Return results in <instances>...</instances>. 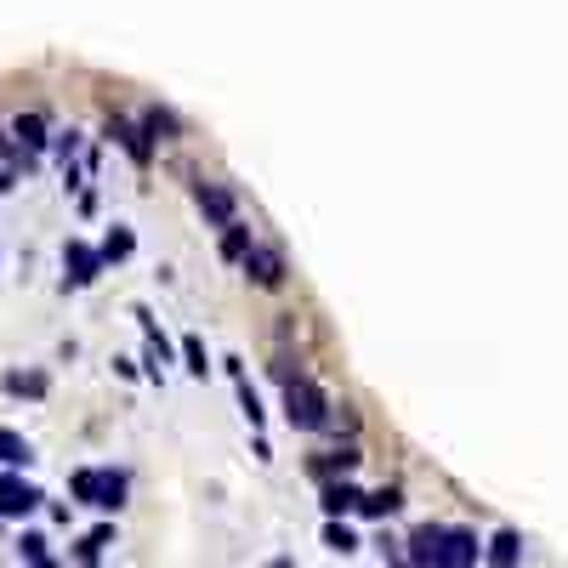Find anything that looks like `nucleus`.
I'll use <instances>...</instances> for the list:
<instances>
[{"instance_id": "f257e3e1", "label": "nucleus", "mask_w": 568, "mask_h": 568, "mask_svg": "<svg viewBox=\"0 0 568 568\" xmlns=\"http://www.w3.org/2000/svg\"><path fill=\"white\" fill-rule=\"evenodd\" d=\"M404 557H409V563H432V568H466V563H478V557H483V546H478V534H472V529L426 523V529L409 534Z\"/></svg>"}, {"instance_id": "f03ea898", "label": "nucleus", "mask_w": 568, "mask_h": 568, "mask_svg": "<svg viewBox=\"0 0 568 568\" xmlns=\"http://www.w3.org/2000/svg\"><path fill=\"white\" fill-rule=\"evenodd\" d=\"M284 421L296 432H324L330 426V392L319 381H307V375H290L284 381Z\"/></svg>"}, {"instance_id": "7ed1b4c3", "label": "nucleus", "mask_w": 568, "mask_h": 568, "mask_svg": "<svg viewBox=\"0 0 568 568\" xmlns=\"http://www.w3.org/2000/svg\"><path fill=\"white\" fill-rule=\"evenodd\" d=\"M74 500H86V506H97V512H120L125 506V472H114V466H80L69 478Z\"/></svg>"}, {"instance_id": "20e7f679", "label": "nucleus", "mask_w": 568, "mask_h": 568, "mask_svg": "<svg viewBox=\"0 0 568 568\" xmlns=\"http://www.w3.org/2000/svg\"><path fill=\"white\" fill-rule=\"evenodd\" d=\"M239 267H245V279L256 284V290H279L284 284V256L267 250V245H256V239H250V250L239 256Z\"/></svg>"}, {"instance_id": "39448f33", "label": "nucleus", "mask_w": 568, "mask_h": 568, "mask_svg": "<svg viewBox=\"0 0 568 568\" xmlns=\"http://www.w3.org/2000/svg\"><path fill=\"white\" fill-rule=\"evenodd\" d=\"M40 489L23 472H0V517H29V512H40Z\"/></svg>"}, {"instance_id": "423d86ee", "label": "nucleus", "mask_w": 568, "mask_h": 568, "mask_svg": "<svg viewBox=\"0 0 568 568\" xmlns=\"http://www.w3.org/2000/svg\"><path fill=\"white\" fill-rule=\"evenodd\" d=\"M108 137H114V142L125 148V160H131V165H142V171L154 165V137H148V131H142L137 120H125V114H114V120H108Z\"/></svg>"}, {"instance_id": "0eeeda50", "label": "nucleus", "mask_w": 568, "mask_h": 568, "mask_svg": "<svg viewBox=\"0 0 568 568\" xmlns=\"http://www.w3.org/2000/svg\"><path fill=\"white\" fill-rule=\"evenodd\" d=\"M63 290H86V284H97V273H103V256L91 245H80V239H69V250H63Z\"/></svg>"}, {"instance_id": "6e6552de", "label": "nucleus", "mask_w": 568, "mask_h": 568, "mask_svg": "<svg viewBox=\"0 0 568 568\" xmlns=\"http://www.w3.org/2000/svg\"><path fill=\"white\" fill-rule=\"evenodd\" d=\"M194 199H199V211L211 216L216 228L239 216V199H233V188H222V182H199V188H194Z\"/></svg>"}, {"instance_id": "1a4fd4ad", "label": "nucleus", "mask_w": 568, "mask_h": 568, "mask_svg": "<svg viewBox=\"0 0 568 568\" xmlns=\"http://www.w3.org/2000/svg\"><path fill=\"white\" fill-rule=\"evenodd\" d=\"M398 506H404V489H398V483H387V489H370V495L358 489V506H353V512L358 517H392Z\"/></svg>"}, {"instance_id": "9d476101", "label": "nucleus", "mask_w": 568, "mask_h": 568, "mask_svg": "<svg viewBox=\"0 0 568 568\" xmlns=\"http://www.w3.org/2000/svg\"><path fill=\"white\" fill-rule=\"evenodd\" d=\"M12 137H18V148H23V154H40V148L52 142V125H46V114H18Z\"/></svg>"}, {"instance_id": "9b49d317", "label": "nucleus", "mask_w": 568, "mask_h": 568, "mask_svg": "<svg viewBox=\"0 0 568 568\" xmlns=\"http://www.w3.org/2000/svg\"><path fill=\"white\" fill-rule=\"evenodd\" d=\"M142 131H148L154 148H160V142H177L182 137V120L171 114V108H148V114H142Z\"/></svg>"}, {"instance_id": "f8f14e48", "label": "nucleus", "mask_w": 568, "mask_h": 568, "mask_svg": "<svg viewBox=\"0 0 568 568\" xmlns=\"http://www.w3.org/2000/svg\"><path fill=\"white\" fill-rule=\"evenodd\" d=\"M29 461H35L29 438H23V432H12V426H0V466H29Z\"/></svg>"}, {"instance_id": "ddd939ff", "label": "nucleus", "mask_w": 568, "mask_h": 568, "mask_svg": "<svg viewBox=\"0 0 568 568\" xmlns=\"http://www.w3.org/2000/svg\"><path fill=\"white\" fill-rule=\"evenodd\" d=\"M489 563H500V568H512V563H523V540H517L512 529H500L495 540H489V551H483Z\"/></svg>"}, {"instance_id": "4468645a", "label": "nucleus", "mask_w": 568, "mask_h": 568, "mask_svg": "<svg viewBox=\"0 0 568 568\" xmlns=\"http://www.w3.org/2000/svg\"><path fill=\"white\" fill-rule=\"evenodd\" d=\"M245 250H250V228L239 222V216H233V222H222V256H228V262H239Z\"/></svg>"}, {"instance_id": "2eb2a0df", "label": "nucleus", "mask_w": 568, "mask_h": 568, "mask_svg": "<svg viewBox=\"0 0 568 568\" xmlns=\"http://www.w3.org/2000/svg\"><path fill=\"white\" fill-rule=\"evenodd\" d=\"M131 250H137V239H131V228H108V239H103V250H97V256H103V267H108V262H125Z\"/></svg>"}, {"instance_id": "dca6fc26", "label": "nucleus", "mask_w": 568, "mask_h": 568, "mask_svg": "<svg viewBox=\"0 0 568 568\" xmlns=\"http://www.w3.org/2000/svg\"><path fill=\"white\" fill-rule=\"evenodd\" d=\"M358 506V489L353 483H324V512L336 517V512H353Z\"/></svg>"}, {"instance_id": "f3484780", "label": "nucleus", "mask_w": 568, "mask_h": 568, "mask_svg": "<svg viewBox=\"0 0 568 568\" xmlns=\"http://www.w3.org/2000/svg\"><path fill=\"white\" fill-rule=\"evenodd\" d=\"M108 546H114V529H91L86 540H80V551H74V557H80V563H97Z\"/></svg>"}, {"instance_id": "a211bd4d", "label": "nucleus", "mask_w": 568, "mask_h": 568, "mask_svg": "<svg viewBox=\"0 0 568 568\" xmlns=\"http://www.w3.org/2000/svg\"><path fill=\"white\" fill-rule=\"evenodd\" d=\"M18 557H23V563H35V568H46V563H52L46 534H23V540H18Z\"/></svg>"}, {"instance_id": "6ab92c4d", "label": "nucleus", "mask_w": 568, "mask_h": 568, "mask_svg": "<svg viewBox=\"0 0 568 568\" xmlns=\"http://www.w3.org/2000/svg\"><path fill=\"white\" fill-rule=\"evenodd\" d=\"M6 392H23V398H46V375H23V370H12V375H6Z\"/></svg>"}, {"instance_id": "aec40b11", "label": "nucleus", "mask_w": 568, "mask_h": 568, "mask_svg": "<svg viewBox=\"0 0 568 568\" xmlns=\"http://www.w3.org/2000/svg\"><path fill=\"white\" fill-rule=\"evenodd\" d=\"M233 381H239V409H245V421H250V426H262L267 415H262V398H256V387H250L245 375H233Z\"/></svg>"}, {"instance_id": "412c9836", "label": "nucleus", "mask_w": 568, "mask_h": 568, "mask_svg": "<svg viewBox=\"0 0 568 568\" xmlns=\"http://www.w3.org/2000/svg\"><path fill=\"white\" fill-rule=\"evenodd\" d=\"M324 546L336 551V557H347V551H358V534L347 529V523H330V529H324Z\"/></svg>"}, {"instance_id": "4be33fe9", "label": "nucleus", "mask_w": 568, "mask_h": 568, "mask_svg": "<svg viewBox=\"0 0 568 568\" xmlns=\"http://www.w3.org/2000/svg\"><path fill=\"white\" fill-rule=\"evenodd\" d=\"M182 358H188V370H194V375H205V370H211V364H205V347H199V336H188V341H182Z\"/></svg>"}, {"instance_id": "5701e85b", "label": "nucleus", "mask_w": 568, "mask_h": 568, "mask_svg": "<svg viewBox=\"0 0 568 568\" xmlns=\"http://www.w3.org/2000/svg\"><path fill=\"white\" fill-rule=\"evenodd\" d=\"M52 148H57V160L69 165L74 154H80V131H57V142H52Z\"/></svg>"}, {"instance_id": "b1692460", "label": "nucleus", "mask_w": 568, "mask_h": 568, "mask_svg": "<svg viewBox=\"0 0 568 568\" xmlns=\"http://www.w3.org/2000/svg\"><path fill=\"white\" fill-rule=\"evenodd\" d=\"M18 160V142H6V131H0V165H12Z\"/></svg>"}, {"instance_id": "393cba45", "label": "nucleus", "mask_w": 568, "mask_h": 568, "mask_svg": "<svg viewBox=\"0 0 568 568\" xmlns=\"http://www.w3.org/2000/svg\"><path fill=\"white\" fill-rule=\"evenodd\" d=\"M6 188H12V165H0V194H6Z\"/></svg>"}]
</instances>
